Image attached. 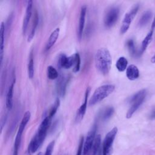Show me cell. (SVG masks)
I'll return each mask as SVG.
<instances>
[{"label":"cell","instance_id":"35","mask_svg":"<svg viewBox=\"0 0 155 155\" xmlns=\"http://www.w3.org/2000/svg\"><path fill=\"white\" fill-rule=\"evenodd\" d=\"M155 28V17H154V20H153V24H152V25H151V29L153 30V28Z\"/></svg>","mask_w":155,"mask_h":155},{"label":"cell","instance_id":"10","mask_svg":"<svg viewBox=\"0 0 155 155\" xmlns=\"http://www.w3.org/2000/svg\"><path fill=\"white\" fill-rule=\"evenodd\" d=\"M90 88L88 87L86 89L85 93V98H84V103L81 105V107L79 108V109L77 111L76 117H75V120L76 122L78 123L80 122L84 118V116L85 114L86 110H87V101H88V97L90 94Z\"/></svg>","mask_w":155,"mask_h":155},{"label":"cell","instance_id":"21","mask_svg":"<svg viewBox=\"0 0 155 155\" xmlns=\"http://www.w3.org/2000/svg\"><path fill=\"white\" fill-rule=\"evenodd\" d=\"M152 16V13L150 10H147L145 12L142 16L140 17L139 21V25L140 27H143L145 26L151 19Z\"/></svg>","mask_w":155,"mask_h":155},{"label":"cell","instance_id":"34","mask_svg":"<svg viewBox=\"0 0 155 155\" xmlns=\"http://www.w3.org/2000/svg\"><path fill=\"white\" fill-rule=\"evenodd\" d=\"M150 118L151 119H155V110L153 111L151 113V114L150 116Z\"/></svg>","mask_w":155,"mask_h":155},{"label":"cell","instance_id":"1","mask_svg":"<svg viewBox=\"0 0 155 155\" xmlns=\"http://www.w3.org/2000/svg\"><path fill=\"white\" fill-rule=\"evenodd\" d=\"M95 66L97 70L104 75L107 74L112 63L111 56L109 50L105 48H101L97 50L94 56Z\"/></svg>","mask_w":155,"mask_h":155},{"label":"cell","instance_id":"7","mask_svg":"<svg viewBox=\"0 0 155 155\" xmlns=\"http://www.w3.org/2000/svg\"><path fill=\"white\" fill-rule=\"evenodd\" d=\"M51 123V119L47 116L41 123L38 131L35 135L36 139L38 141L39 145L41 146L43 143L47 133V130L50 127Z\"/></svg>","mask_w":155,"mask_h":155},{"label":"cell","instance_id":"5","mask_svg":"<svg viewBox=\"0 0 155 155\" xmlns=\"http://www.w3.org/2000/svg\"><path fill=\"white\" fill-rule=\"evenodd\" d=\"M30 116H31V113L29 111H27L24 114V116L21 120V122L20 123L16 137H15V142H14V145L13 147L15 148H19L21 143V140H22V133L24 131V129L27 125V124H28V121L30 120Z\"/></svg>","mask_w":155,"mask_h":155},{"label":"cell","instance_id":"27","mask_svg":"<svg viewBox=\"0 0 155 155\" xmlns=\"http://www.w3.org/2000/svg\"><path fill=\"white\" fill-rule=\"evenodd\" d=\"M47 77L51 80H54L58 78V71L51 65H49L47 67Z\"/></svg>","mask_w":155,"mask_h":155},{"label":"cell","instance_id":"22","mask_svg":"<svg viewBox=\"0 0 155 155\" xmlns=\"http://www.w3.org/2000/svg\"><path fill=\"white\" fill-rule=\"evenodd\" d=\"M127 65H128V61L124 56L120 57L117 59L116 63V68L119 71H120V72L124 71V70H125L126 68H127Z\"/></svg>","mask_w":155,"mask_h":155},{"label":"cell","instance_id":"30","mask_svg":"<svg viewBox=\"0 0 155 155\" xmlns=\"http://www.w3.org/2000/svg\"><path fill=\"white\" fill-rule=\"evenodd\" d=\"M128 51L131 56H134L136 54V48L133 39H129L127 42Z\"/></svg>","mask_w":155,"mask_h":155},{"label":"cell","instance_id":"2","mask_svg":"<svg viewBox=\"0 0 155 155\" xmlns=\"http://www.w3.org/2000/svg\"><path fill=\"white\" fill-rule=\"evenodd\" d=\"M115 87L112 84H105L97 88L89 100V105L93 106L107 97L114 90Z\"/></svg>","mask_w":155,"mask_h":155},{"label":"cell","instance_id":"31","mask_svg":"<svg viewBox=\"0 0 155 155\" xmlns=\"http://www.w3.org/2000/svg\"><path fill=\"white\" fill-rule=\"evenodd\" d=\"M84 137L81 136L79 140V146L78 148V151L76 153V155H82V153H83V149H84Z\"/></svg>","mask_w":155,"mask_h":155},{"label":"cell","instance_id":"13","mask_svg":"<svg viewBox=\"0 0 155 155\" xmlns=\"http://www.w3.org/2000/svg\"><path fill=\"white\" fill-rule=\"evenodd\" d=\"M86 12H87V7L85 5H84L81 8L79 19V25H78V37L79 40H81L82 38V34H83V31H84L85 22Z\"/></svg>","mask_w":155,"mask_h":155},{"label":"cell","instance_id":"28","mask_svg":"<svg viewBox=\"0 0 155 155\" xmlns=\"http://www.w3.org/2000/svg\"><path fill=\"white\" fill-rule=\"evenodd\" d=\"M152 36H153V31H150L145 36V38H144V39L143 40L142 42V45H141V52H143L147 46L148 45L149 43L150 42L151 38H152Z\"/></svg>","mask_w":155,"mask_h":155},{"label":"cell","instance_id":"11","mask_svg":"<svg viewBox=\"0 0 155 155\" xmlns=\"http://www.w3.org/2000/svg\"><path fill=\"white\" fill-rule=\"evenodd\" d=\"M58 64L59 67L65 69L71 68L74 64V54L71 56H67L64 54H61L59 57Z\"/></svg>","mask_w":155,"mask_h":155},{"label":"cell","instance_id":"38","mask_svg":"<svg viewBox=\"0 0 155 155\" xmlns=\"http://www.w3.org/2000/svg\"><path fill=\"white\" fill-rule=\"evenodd\" d=\"M37 155H42V154L41 152H39V153H38L37 154Z\"/></svg>","mask_w":155,"mask_h":155},{"label":"cell","instance_id":"4","mask_svg":"<svg viewBox=\"0 0 155 155\" xmlns=\"http://www.w3.org/2000/svg\"><path fill=\"white\" fill-rule=\"evenodd\" d=\"M117 133V128L114 127L105 136L102 146V155H111L113 144Z\"/></svg>","mask_w":155,"mask_h":155},{"label":"cell","instance_id":"37","mask_svg":"<svg viewBox=\"0 0 155 155\" xmlns=\"http://www.w3.org/2000/svg\"><path fill=\"white\" fill-rule=\"evenodd\" d=\"M102 150L100 149V150H99V151H98V153H97V154H96V155H102Z\"/></svg>","mask_w":155,"mask_h":155},{"label":"cell","instance_id":"19","mask_svg":"<svg viewBox=\"0 0 155 155\" xmlns=\"http://www.w3.org/2000/svg\"><path fill=\"white\" fill-rule=\"evenodd\" d=\"M38 21H39V18H38V14L37 13L36 11H35V12L34 13V15L33 17V20H32V24H31V30H30V32L28 36V39H27V41L30 42L31 41V40L33 38L35 32H36V30L38 24Z\"/></svg>","mask_w":155,"mask_h":155},{"label":"cell","instance_id":"14","mask_svg":"<svg viewBox=\"0 0 155 155\" xmlns=\"http://www.w3.org/2000/svg\"><path fill=\"white\" fill-rule=\"evenodd\" d=\"M68 81V80L67 79V77H65L64 76H62L61 77H60V78L56 84V91L59 96H64Z\"/></svg>","mask_w":155,"mask_h":155},{"label":"cell","instance_id":"33","mask_svg":"<svg viewBox=\"0 0 155 155\" xmlns=\"http://www.w3.org/2000/svg\"><path fill=\"white\" fill-rule=\"evenodd\" d=\"M6 120H7V116H5L3 117H2L1 121V132L2 131V129H3V127L5 125V124L6 122Z\"/></svg>","mask_w":155,"mask_h":155},{"label":"cell","instance_id":"36","mask_svg":"<svg viewBox=\"0 0 155 155\" xmlns=\"http://www.w3.org/2000/svg\"><path fill=\"white\" fill-rule=\"evenodd\" d=\"M151 62L152 63H155V54L151 58Z\"/></svg>","mask_w":155,"mask_h":155},{"label":"cell","instance_id":"17","mask_svg":"<svg viewBox=\"0 0 155 155\" xmlns=\"http://www.w3.org/2000/svg\"><path fill=\"white\" fill-rule=\"evenodd\" d=\"M59 31H60V29L59 28H56V29H54L51 33L50 34L48 41L46 44V46H45V50H48L49 49H50L55 44V42H56L59 35Z\"/></svg>","mask_w":155,"mask_h":155},{"label":"cell","instance_id":"6","mask_svg":"<svg viewBox=\"0 0 155 155\" xmlns=\"http://www.w3.org/2000/svg\"><path fill=\"white\" fill-rule=\"evenodd\" d=\"M119 16V8L113 7L108 9L104 18V25L107 28H110L117 22Z\"/></svg>","mask_w":155,"mask_h":155},{"label":"cell","instance_id":"24","mask_svg":"<svg viewBox=\"0 0 155 155\" xmlns=\"http://www.w3.org/2000/svg\"><path fill=\"white\" fill-rule=\"evenodd\" d=\"M28 76L30 79H32L34 76V59H33V54L31 51L29 56V61L28 63Z\"/></svg>","mask_w":155,"mask_h":155},{"label":"cell","instance_id":"16","mask_svg":"<svg viewBox=\"0 0 155 155\" xmlns=\"http://www.w3.org/2000/svg\"><path fill=\"white\" fill-rule=\"evenodd\" d=\"M126 76L127 78L131 81H134L137 79L139 76V71L138 68L135 65H130L127 68Z\"/></svg>","mask_w":155,"mask_h":155},{"label":"cell","instance_id":"26","mask_svg":"<svg viewBox=\"0 0 155 155\" xmlns=\"http://www.w3.org/2000/svg\"><path fill=\"white\" fill-rule=\"evenodd\" d=\"M60 105V99L59 97H57L53 104V105H52V107H51V108L49 110V113L47 115V116L51 119V118L54 116V114H56V113L57 112L58 109L59 108V107Z\"/></svg>","mask_w":155,"mask_h":155},{"label":"cell","instance_id":"29","mask_svg":"<svg viewBox=\"0 0 155 155\" xmlns=\"http://www.w3.org/2000/svg\"><path fill=\"white\" fill-rule=\"evenodd\" d=\"M74 54V64L73 66V71L78 72L80 69L81 65V58L79 54L78 53H76Z\"/></svg>","mask_w":155,"mask_h":155},{"label":"cell","instance_id":"8","mask_svg":"<svg viewBox=\"0 0 155 155\" xmlns=\"http://www.w3.org/2000/svg\"><path fill=\"white\" fill-rule=\"evenodd\" d=\"M138 10H139V5H136L134 7H133L129 12L125 14L120 27V31L121 34H124L127 31V30L130 27L131 22L133 19V18H134V16H136Z\"/></svg>","mask_w":155,"mask_h":155},{"label":"cell","instance_id":"9","mask_svg":"<svg viewBox=\"0 0 155 155\" xmlns=\"http://www.w3.org/2000/svg\"><path fill=\"white\" fill-rule=\"evenodd\" d=\"M97 130V127L96 125H94L88 133L86 139L84 142V149H83V155H87L90 152H91L95 137H96V133Z\"/></svg>","mask_w":155,"mask_h":155},{"label":"cell","instance_id":"20","mask_svg":"<svg viewBox=\"0 0 155 155\" xmlns=\"http://www.w3.org/2000/svg\"><path fill=\"white\" fill-rule=\"evenodd\" d=\"M1 45H0V59L1 64L2 63L3 54H4V35H5V24L3 22L1 24Z\"/></svg>","mask_w":155,"mask_h":155},{"label":"cell","instance_id":"25","mask_svg":"<svg viewBox=\"0 0 155 155\" xmlns=\"http://www.w3.org/2000/svg\"><path fill=\"white\" fill-rule=\"evenodd\" d=\"M40 147L38 140L36 139V137L34 136V137L31 139L28 147V151L30 154H33V153L36 152L37 150Z\"/></svg>","mask_w":155,"mask_h":155},{"label":"cell","instance_id":"3","mask_svg":"<svg viewBox=\"0 0 155 155\" xmlns=\"http://www.w3.org/2000/svg\"><path fill=\"white\" fill-rule=\"evenodd\" d=\"M146 94H147L146 90L143 89L137 92L131 97L130 100V103L131 104V105L129 108V110H128L126 114V117L127 119L131 117V116L135 113V111L142 105V104L145 100Z\"/></svg>","mask_w":155,"mask_h":155},{"label":"cell","instance_id":"12","mask_svg":"<svg viewBox=\"0 0 155 155\" xmlns=\"http://www.w3.org/2000/svg\"><path fill=\"white\" fill-rule=\"evenodd\" d=\"M32 6H33V1L30 0L27 2L26 10H25V17L23 20V24H22V33L25 35L27 30V27L28 25L29 21L30 20V18L31 17L32 15Z\"/></svg>","mask_w":155,"mask_h":155},{"label":"cell","instance_id":"32","mask_svg":"<svg viewBox=\"0 0 155 155\" xmlns=\"http://www.w3.org/2000/svg\"><path fill=\"white\" fill-rule=\"evenodd\" d=\"M54 146V140H53L47 145L44 155H51Z\"/></svg>","mask_w":155,"mask_h":155},{"label":"cell","instance_id":"18","mask_svg":"<svg viewBox=\"0 0 155 155\" xmlns=\"http://www.w3.org/2000/svg\"><path fill=\"white\" fill-rule=\"evenodd\" d=\"M114 109L112 107H108L103 108L101 111L99 113V117L102 120H107L109 119L114 114Z\"/></svg>","mask_w":155,"mask_h":155},{"label":"cell","instance_id":"23","mask_svg":"<svg viewBox=\"0 0 155 155\" xmlns=\"http://www.w3.org/2000/svg\"><path fill=\"white\" fill-rule=\"evenodd\" d=\"M101 137L100 134H97L94 139L91 150V153H90V155H96L97 153H98V151H99L100 147H101Z\"/></svg>","mask_w":155,"mask_h":155},{"label":"cell","instance_id":"15","mask_svg":"<svg viewBox=\"0 0 155 155\" xmlns=\"http://www.w3.org/2000/svg\"><path fill=\"white\" fill-rule=\"evenodd\" d=\"M15 84V77L13 78L11 84L10 85L7 93L6 95V107L8 110H10L13 107V89Z\"/></svg>","mask_w":155,"mask_h":155}]
</instances>
